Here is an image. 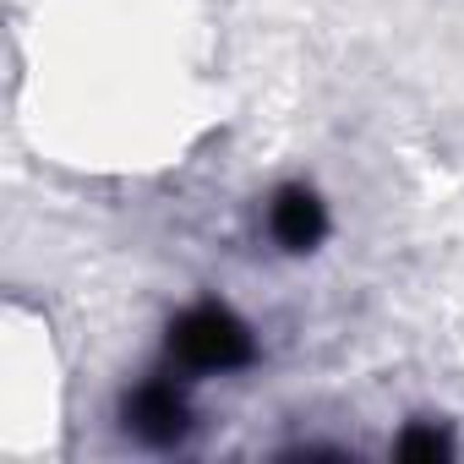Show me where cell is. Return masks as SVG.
<instances>
[{
  "mask_svg": "<svg viewBox=\"0 0 464 464\" xmlns=\"http://www.w3.org/2000/svg\"><path fill=\"white\" fill-rule=\"evenodd\" d=\"M323 202L312 197V191H301V186H290V191H279V202H274V236L290 246V252H306V246H317L323 241Z\"/></svg>",
  "mask_w": 464,
  "mask_h": 464,
  "instance_id": "cell-2",
  "label": "cell"
},
{
  "mask_svg": "<svg viewBox=\"0 0 464 464\" xmlns=\"http://www.w3.org/2000/svg\"><path fill=\"white\" fill-rule=\"evenodd\" d=\"M175 350H180L191 366L213 372V366H236V361H246L252 339H246V328H241L236 317H229V312H218V306H202V312H191V317L180 323V334H175Z\"/></svg>",
  "mask_w": 464,
  "mask_h": 464,
  "instance_id": "cell-1",
  "label": "cell"
}]
</instances>
